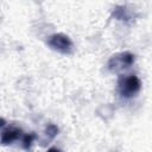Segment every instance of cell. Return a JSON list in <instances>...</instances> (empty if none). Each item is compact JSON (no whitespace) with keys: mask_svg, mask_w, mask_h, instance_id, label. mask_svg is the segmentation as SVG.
<instances>
[{"mask_svg":"<svg viewBox=\"0 0 152 152\" xmlns=\"http://www.w3.org/2000/svg\"><path fill=\"white\" fill-rule=\"evenodd\" d=\"M118 91L122 97L129 99L137 95L141 89V81L137 75H120L118 78Z\"/></svg>","mask_w":152,"mask_h":152,"instance_id":"1","label":"cell"},{"mask_svg":"<svg viewBox=\"0 0 152 152\" xmlns=\"http://www.w3.org/2000/svg\"><path fill=\"white\" fill-rule=\"evenodd\" d=\"M46 44L55 51L63 55H71L74 52V43L69 36L64 33H53L48 37Z\"/></svg>","mask_w":152,"mask_h":152,"instance_id":"2","label":"cell"},{"mask_svg":"<svg viewBox=\"0 0 152 152\" xmlns=\"http://www.w3.org/2000/svg\"><path fill=\"white\" fill-rule=\"evenodd\" d=\"M134 63V55L128 51H122L113 55L107 63V66L113 72H120L125 69H128Z\"/></svg>","mask_w":152,"mask_h":152,"instance_id":"3","label":"cell"},{"mask_svg":"<svg viewBox=\"0 0 152 152\" xmlns=\"http://www.w3.org/2000/svg\"><path fill=\"white\" fill-rule=\"evenodd\" d=\"M21 129L12 127V128H7L1 133V138H0V142L2 145H8L12 144L13 141L18 140L21 137Z\"/></svg>","mask_w":152,"mask_h":152,"instance_id":"4","label":"cell"},{"mask_svg":"<svg viewBox=\"0 0 152 152\" xmlns=\"http://www.w3.org/2000/svg\"><path fill=\"white\" fill-rule=\"evenodd\" d=\"M34 138H36V135L33 134V133H30V134H25V135H23V147L24 148H30V146H31V144H32V141L34 140Z\"/></svg>","mask_w":152,"mask_h":152,"instance_id":"5","label":"cell"},{"mask_svg":"<svg viewBox=\"0 0 152 152\" xmlns=\"http://www.w3.org/2000/svg\"><path fill=\"white\" fill-rule=\"evenodd\" d=\"M46 152H61L58 148H56V147H51V148H49Z\"/></svg>","mask_w":152,"mask_h":152,"instance_id":"6","label":"cell"},{"mask_svg":"<svg viewBox=\"0 0 152 152\" xmlns=\"http://www.w3.org/2000/svg\"><path fill=\"white\" fill-rule=\"evenodd\" d=\"M5 124H6V121H5V119H2V118H0V127H2V126H5Z\"/></svg>","mask_w":152,"mask_h":152,"instance_id":"7","label":"cell"}]
</instances>
